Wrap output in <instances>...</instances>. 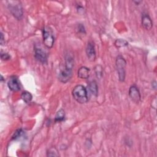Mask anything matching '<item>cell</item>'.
Here are the masks:
<instances>
[{"label": "cell", "mask_w": 157, "mask_h": 157, "mask_svg": "<svg viewBox=\"0 0 157 157\" xmlns=\"http://www.w3.org/2000/svg\"><path fill=\"white\" fill-rule=\"evenodd\" d=\"M95 71L96 75V77L100 79L103 76V68L101 65H97L95 68Z\"/></svg>", "instance_id": "obj_17"}, {"label": "cell", "mask_w": 157, "mask_h": 157, "mask_svg": "<svg viewBox=\"0 0 157 157\" xmlns=\"http://www.w3.org/2000/svg\"><path fill=\"white\" fill-rule=\"evenodd\" d=\"M128 45V43L126 41L121 39H117L115 42V46L118 48L125 47V46H127Z\"/></svg>", "instance_id": "obj_15"}, {"label": "cell", "mask_w": 157, "mask_h": 157, "mask_svg": "<svg viewBox=\"0 0 157 157\" xmlns=\"http://www.w3.org/2000/svg\"><path fill=\"white\" fill-rule=\"evenodd\" d=\"M43 42L44 45L49 49H51L54 44V36L52 29L49 27H45L43 30Z\"/></svg>", "instance_id": "obj_5"}, {"label": "cell", "mask_w": 157, "mask_h": 157, "mask_svg": "<svg viewBox=\"0 0 157 157\" xmlns=\"http://www.w3.org/2000/svg\"><path fill=\"white\" fill-rule=\"evenodd\" d=\"M47 156H59L60 155L58 153V150L55 148H50L47 152Z\"/></svg>", "instance_id": "obj_16"}, {"label": "cell", "mask_w": 157, "mask_h": 157, "mask_svg": "<svg viewBox=\"0 0 157 157\" xmlns=\"http://www.w3.org/2000/svg\"><path fill=\"white\" fill-rule=\"evenodd\" d=\"M1 58L2 59V60L3 61H6V60H8L11 58V56L7 54V53H3L2 52L1 53Z\"/></svg>", "instance_id": "obj_19"}, {"label": "cell", "mask_w": 157, "mask_h": 157, "mask_svg": "<svg viewBox=\"0 0 157 157\" xmlns=\"http://www.w3.org/2000/svg\"><path fill=\"white\" fill-rule=\"evenodd\" d=\"M115 65L118 75V79L120 82H124L126 76V62L121 55H118L115 61Z\"/></svg>", "instance_id": "obj_4"}, {"label": "cell", "mask_w": 157, "mask_h": 157, "mask_svg": "<svg viewBox=\"0 0 157 157\" xmlns=\"http://www.w3.org/2000/svg\"><path fill=\"white\" fill-rule=\"evenodd\" d=\"M21 98L27 104H29L32 101L33 96H32V95L31 94V93H30V92H28L27 91H25V92H24L22 93Z\"/></svg>", "instance_id": "obj_14"}, {"label": "cell", "mask_w": 157, "mask_h": 157, "mask_svg": "<svg viewBox=\"0 0 157 157\" xmlns=\"http://www.w3.org/2000/svg\"><path fill=\"white\" fill-rule=\"evenodd\" d=\"M23 131L22 129H18L17 131H16V133H14V136H13V139H16L19 137H20L21 136H22V135L23 134Z\"/></svg>", "instance_id": "obj_18"}, {"label": "cell", "mask_w": 157, "mask_h": 157, "mask_svg": "<svg viewBox=\"0 0 157 157\" xmlns=\"http://www.w3.org/2000/svg\"><path fill=\"white\" fill-rule=\"evenodd\" d=\"M3 80V76H2V79H1V81L2 82Z\"/></svg>", "instance_id": "obj_24"}, {"label": "cell", "mask_w": 157, "mask_h": 157, "mask_svg": "<svg viewBox=\"0 0 157 157\" xmlns=\"http://www.w3.org/2000/svg\"><path fill=\"white\" fill-rule=\"evenodd\" d=\"M86 54L88 60L94 62L96 59V51L95 45L93 42H88L86 47Z\"/></svg>", "instance_id": "obj_8"}, {"label": "cell", "mask_w": 157, "mask_h": 157, "mask_svg": "<svg viewBox=\"0 0 157 157\" xmlns=\"http://www.w3.org/2000/svg\"><path fill=\"white\" fill-rule=\"evenodd\" d=\"M90 69L85 67L82 66L79 68L77 72L78 77L82 79H87L90 76Z\"/></svg>", "instance_id": "obj_11"}, {"label": "cell", "mask_w": 157, "mask_h": 157, "mask_svg": "<svg viewBox=\"0 0 157 157\" xmlns=\"http://www.w3.org/2000/svg\"><path fill=\"white\" fill-rule=\"evenodd\" d=\"M65 61V68L62 70L58 74V80L63 84L67 83L71 79L74 66V60L70 56H66Z\"/></svg>", "instance_id": "obj_1"}, {"label": "cell", "mask_w": 157, "mask_h": 157, "mask_svg": "<svg viewBox=\"0 0 157 157\" xmlns=\"http://www.w3.org/2000/svg\"><path fill=\"white\" fill-rule=\"evenodd\" d=\"M8 86L9 90L13 92H18L21 90L19 82L16 77H12L10 78L8 82Z\"/></svg>", "instance_id": "obj_10"}, {"label": "cell", "mask_w": 157, "mask_h": 157, "mask_svg": "<svg viewBox=\"0 0 157 157\" xmlns=\"http://www.w3.org/2000/svg\"><path fill=\"white\" fill-rule=\"evenodd\" d=\"M129 96L131 100L135 103L138 104L140 101L141 96L140 92L138 88L135 85H133L130 87L129 89Z\"/></svg>", "instance_id": "obj_7"}, {"label": "cell", "mask_w": 157, "mask_h": 157, "mask_svg": "<svg viewBox=\"0 0 157 157\" xmlns=\"http://www.w3.org/2000/svg\"><path fill=\"white\" fill-rule=\"evenodd\" d=\"M72 93L74 99L80 104H85L88 101L87 90L82 85H77L74 87Z\"/></svg>", "instance_id": "obj_2"}, {"label": "cell", "mask_w": 157, "mask_h": 157, "mask_svg": "<svg viewBox=\"0 0 157 157\" xmlns=\"http://www.w3.org/2000/svg\"><path fill=\"white\" fill-rule=\"evenodd\" d=\"M141 24L146 30H150L153 27V22L147 14H143L142 16Z\"/></svg>", "instance_id": "obj_9"}, {"label": "cell", "mask_w": 157, "mask_h": 157, "mask_svg": "<svg viewBox=\"0 0 157 157\" xmlns=\"http://www.w3.org/2000/svg\"><path fill=\"white\" fill-rule=\"evenodd\" d=\"M151 86L154 89H156V82L155 80H154L153 82H152L151 83Z\"/></svg>", "instance_id": "obj_22"}, {"label": "cell", "mask_w": 157, "mask_h": 157, "mask_svg": "<svg viewBox=\"0 0 157 157\" xmlns=\"http://www.w3.org/2000/svg\"><path fill=\"white\" fill-rule=\"evenodd\" d=\"M5 43V40L4 35H3V33H1V37H0V44L3 46V45H4Z\"/></svg>", "instance_id": "obj_21"}, {"label": "cell", "mask_w": 157, "mask_h": 157, "mask_svg": "<svg viewBox=\"0 0 157 157\" xmlns=\"http://www.w3.org/2000/svg\"><path fill=\"white\" fill-rule=\"evenodd\" d=\"M78 32L80 33H82V34H85V27L82 24H79L78 25Z\"/></svg>", "instance_id": "obj_20"}, {"label": "cell", "mask_w": 157, "mask_h": 157, "mask_svg": "<svg viewBox=\"0 0 157 157\" xmlns=\"http://www.w3.org/2000/svg\"><path fill=\"white\" fill-rule=\"evenodd\" d=\"M141 2H142L141 1H139V2H134V3H136V5H138L139 3H140Z\"/></svg>", "instance_id": "obj_23"}, {"label": "cell", "mask_w": 157, "mask_h": 157, "mask_svg": "<svg viewBox=\"0 0 157 157\" xmlns=\"http://www.w3.org/2000/svg\"><path fill=\"white\" fill-rule=\"evenodd\" d=\"M65 119V112L62 109H60L56 114L55 117V121L56 123H60L64 121Z\"/></svg>", "instance_id": "obj_13"}, {"label": "cell", "mask_w": 157, "mask_h": 157, "mask_svg": "<svg viewBox=\"0 0 157 157\" xmlns=\"http://www.w3.org/2000/svg\"><path fill=\"white\" fill-rule=\"evenodd\" d=\"M35 57L36 59L43 64H45L47 62V55L42 48L35 46Z\"/></svg>", "instance_id": "obj_6"}, {"label": "cell", "mask_w": 157, "mask_h": 157, "mask_svg": "<svg viewBox=\"0 0 157 157\" xmlns=\"http://www.w3.org/2000/svg\"><path fill=\"white\" fill-rule=\"evenodd\" d=\"M88 90L92 95L95 96H97L98 94V87L95 80L91 81L88 85Z\"/></svg>", "instance_id": "obj_12"}, {"label": "cell", "mask_w": 157, "mask_h": 157, "mask_svg": "<svg viewBox=\"0 0 157 157\" xmlns=\"http://www.w3.org/2000/svg\"><path fill=\"white\" fill-rule=\"evenodd\" d=\"M8 9L11 14L18 21H21L24 16L22 5L19 1H8Z\"/></svg>", "instance_id": "obj_3"}]
</instances>
